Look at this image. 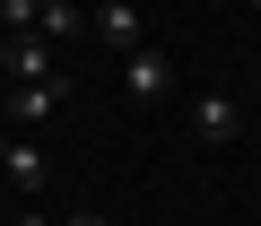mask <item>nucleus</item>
Wrapping results in <instances>:
<instances>
[{
    "mask_svg": "<svg viewBox=\"0 0 261 226\" xmlns=\"http://www.w3.org/2000/svg\"><path fill=\"white\" fill-rule=\"evenodd\" d=\"M61 96H70V78H44V87H9V131H35V122H53V113H61Z\"/></svg>",
    "mask_w": 261,
    "mask_h": 226,
    "instance_id": "39448f33",
    "label": "nucleus"
},
{
    "mask_svg": "<svg viewBox=\"0 0 261 226\" xmlns=\"http://www.w3.org/2000/svg\"><path fill=\"white\" fill-rule=\"evenodd\" d=\"M87 35L113 44V52H140V44H148V18L130 9V0H96V9H87Z\"/></svg>",
    "mask_w": 261,
    "mask_h": 226,
    "instance_id": "f257e3e1",
    "label": "nucleus"
},
{
    "mask_svg": "<svg viewBox=\"0 0 261 226\" xmlns=\"http://www.w3.org/2000/svg\"><path fill=\"white\" fill-rule=\"evenodd\" d=\"M18 226H61V217H44V209H18Z\"/></svg>",
    "mask_w": 261,
    "mask_h": 226,
    "instance_id": "1a4fd4ad",
    "label": "nucleus"
},
{
    "mask_svg": "<svg viewBox=\"0 0 261 226\" xmlns=\"http://www.w3.org/2000/svg\"><path fill=\"white\" fill-rule=\"evenodd\" d=\"M235 131H244V113H235L226 96H200V104H192V139H200V148H226Z\"/></svg>",
    "mask_w": 261,
    "mask_h": 226,
    "instance_id": "423d86ee",
    "label": "nucleus"
},
{
    "mask_svg": "<svg viewBox=\"0 0 261 226\" xmlns=\"http://www.w3.org/2000/svg\"><path fill=\"white\" fill-rule=\"evenodd\" d=\"M0 61H9V26H0Z\"/></svg>",
    "mask_w": 261,
    "mask_h": 226,
    "instance_id": "9b49d317",
    "label": "nucleus"
},
{
    "mask_svg": "<svg viewBox=\"0 0 261 226\" xmlns=\"http://www.w3.org/2000/svg\"><path fill=\"white\" fill-rule=\"evenodd\" d=\"M9 44H18V52L0 61V78H18V87H44V78H70V70H61V52H53L44 35H9Z\"/></svg>",
    "mask_w": 261,
    "mask_h": 226,
    "instance_id": "7ed1b4c3",
    "label": "nucleus"
},
{
    "mask_svg": "<svg viewBox=\"0 0 261 226\" xmlns=\"http://www.w3.org/2000/svg\"><path fill=\"white\" fill-rule=\"evenodd\" d=\"M0 174H9L18 191H44V183H53V157H44L27 131H9V139H0Z\"/></svg>",
    "mask_w": 261,
    "mask_h": 226,
    "instance_id": "20e7f679",
    "label": "nucleus"
},
{
    "mask_svg": "<svg viewBox=\"0 0 261 226\" xmlns=\"http://www.w3.org/2000/svg\"><path fill=\"white\" fill-rule=\"evenodd\" d=\"M166 87H174V61H166V52H148V44L122 52V96H130V104H157Z\"/></svg>",
    "mask_w": 261,
    "mask_h": 226,
    "instance_id": "f03ea898",
    "label": "nucleus"
},
{
    "mask_svg": "<svg viewBox=\"0 0 261 226\" xmlns=\"http://www.w3.org/2000/svg\"><path fill=\"white\" fill-rule=\"evenodd\" d=\"M61 226H113V217H61Z\"/></svg>",
    "mask_w": 261,
    "mask_h": 226,
    "instance_id": "9d476101",
    "label": "nucleus"
},
{
    "mask_svg": "<svg viewBox=\"0 0 261 226\" xmlns=\"http://www.w3.org/2000/svg\"><path fill=\"white\" fill-rule=\"evenodd\" d=\"M35 18H44V0H0V26L9 35H35Z\"/></svg>",
    "mask_w": 261,
    "mask_h": 226,
    "instance_id": "6e6552de",
    "label": "nucleus"
},
{
    "mask_svg": "<svg viewBox=\"0 0 261 226\" xmlns=\"http://www.w3.org/2000/svg\"><path fill=\"white\" fill-rule=\"evenodd\" d=\"M79 26H87V18L70 9V0H44V18H35V35H44V44H70Z\"/></svg>",
    "mask_w": 261,
    "mask_h": 226,
    "instance_id": "0eeeda50",
    "label": "nucleus"
},
{
    "mask_svg": "<svg viewBox=\"0 0 261 226\" xmlns=\"http://www.w3.org/2000/svg\"><path fill=\"white\" fill-rule=\"evenodd\" d=\"M252 9H261V0H252Z\"/></svg>",
    "mask_w": 261,
    "mask_h": 226,
    "instance_id": "f8f14e48",
    "label": "nucleus"
}]
</instances>
